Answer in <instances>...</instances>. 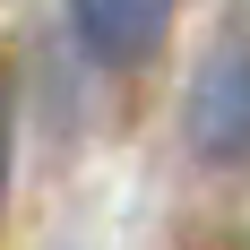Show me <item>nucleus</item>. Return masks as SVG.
Listing matches in <instances>:
<instances>
[{
	"label": "nucleus",
	"instance_id": "obj_3",
	"mask_svg": "<svg viewBox=\"0 0 250 250\" xmlns=\"http://www.w3.org/2000/svg\"><path fill=\"white\" fill-rule=\"evenodd\" d=\"M9 173H18V95H9V69H0V207H9Z\"/></svg>",
	"mask_w": 250,
	"mask_h": 250
},
{
	"label": "nucleus",
	"instance_id": "obj_2",
	"mask_svg": "<svg viewBox=\"0 0 250 250\" xmlns=\"http://www.w3.org/2000/svg\"><path fill=\"white\" fill-rule=\"evenodd\" d=\"M164 35H173V0H69V43L104 78L147 69L164 52Z\"/></svg>",
	"mask_w": 250,
	"mask_h": 250
},
{
	"label": "nucleus",
	"instance_id": "obj_1",
	"mask_svg": "<svg viewBox=\"0 0 250 250\" xmlns=\"http://www.w3.org/2000/svg\"><path fill=\"white\" fill-rule=\"evenodd\" d=\"M181 138L199 164H242L250 155V43H216L181 95Z\"/></svg>",
	"mask_w": 250,
	"mask_h": 250
}]
</instances>
